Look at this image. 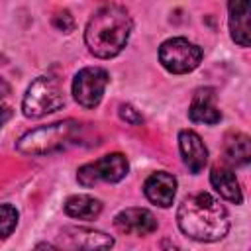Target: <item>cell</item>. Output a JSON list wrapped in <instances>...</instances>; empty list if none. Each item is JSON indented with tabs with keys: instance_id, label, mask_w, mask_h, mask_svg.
Returning <instances> with one entry per match:
<instances>
[{
	"instance_id": "cell-21",
	"label": "cell",
	"mask_w": 251,
	"mask_h": 251,
	"mask_svg": "<svg viewBox=\"0 0 251 251\" xmlns=\"http://www.w3.org/2000/svg\"><path fill=\"white\" fill-rule=\"evenodd\" d=\"M33 251H59L57 247H53L51 243H37Z\"/></svg>"
},
{
	"instance_id": "cell-7",
	"label": "cell",
	"mask_w": 251,
	"mask_h": 251,
	"mask_svg": "<svg viewBox=\"0 0 251 251\" xmlns=\"http://www.w3.org/2000/svg\"><path fill=\"white\" fill-rule=\"evenodd\" d=\"M108 73L102 67H84L73 78V96L82 108H96L108 86Z\"/></svg>"
},
{
	"instance_id": "cell-2",
	"label": "cell",
	"mask_w": 251,
	"mask_h": 251,
	"mask_svg": "<svg viewBox=\"0 0 251 251\" xmlns=\"http://www.w3.org/2000/svg\"><path fill=\"white\" fill-rule=\"evenodd\" d=\"M133 22L120 4H106L92 14L84 29V43L98 59H112L127 45Z\"/></svg>"
},
{
	"instance_id": "cell-6",
	"label": "cell",
	"mask_w": 251,
	"mask_h": 251,
	"mask_svg": "<svg viewBox=\"0 0 251 251\" xmlns=\"http://www.w3.org/2000/svg\"><path fill=\"white\" fill-rule=\"evenodd\" d=\"M127 169H129L127 159L122 153H110V155L100 157L94 163L82 165L78 169V173H76V178H78V182L82 186L90 188V186H94L100 180H104V182H118V180H122L127 175Z\"/></svg>"
},
{
	"instance_id": "cell-3",
	"label": "cell",
	"mask_w": 251,
	"mask_h": 251,
	"mask_svg": "<svg viewBox=\"0 0 251 251\" xmlns=\"http://www.w3.org/2000/svg\"><path fill=\"white\" fill-rule=\"evenodd\" d=\"M78 131V124L75 120L55 122L49 126H39L27 133H24L16 147L24 155H49L61 149H67Z\"/></svg>"
},
{
	"instance_id": "cell-11",
	"label": "cell",
	"mask_w": 251,
	"mask_h": 251,
	"mask_svg": "<svg viewBox=\"0 0 251 251\" xmlns=\"http://www.w3.org/2000/svg\"><path fill=\"white\" fill-rule=\"evenodd\" d=\"M143 190H145V196L149 202H153L161 208H169V206H173V200L176 194V178L165 171L153 173L145 180Z\"/></svg>"
},
{
	"instance_id": "cell-17",
	"label": "cell",
	"mask_w": 251,
	"mask_h": 251,
	"mask_svg": "<svg viewBox=\"0 0 251 251\" xmlns=\"http://www.w3.org/2000/svg\"><path fill=\"white\" fill-rule=\"evenodd\" d=\"M18 226V210L10 204H0V239L12 235Z\"/></svg>"
},
{
	"instance_id": "cell-18",
	"label": "cell",
	"mask_w": 251,
	"mask_h": 251,
	"mask_svg": "<svg viewBox=\"0 0 251 251\" xmlns=\"http://www.w3.org/2000/svg\"><path fill=\"white\" fill-rule=\"evenodd\" d=\"M53 25L59 29V31H65V33H71L73 29H75V18L71 16V12L69 10H61V12H57L55 16H53Z\"/></svg>"
},
{
	"instance_id": "cell-1",
	"label": "cell",
	"mask_w": 251,
	"mask_h": 251,
	"mask_svg": "<svg viewBox=\"0 0 251 251\" xmlns=\"http://www.w3.org/2000/svg\"><path fill=\"white\" fill-rule=\"evenodd\" d=\"M176 222L184 235L204 243L222 239L229 229L227 210L208 192L186 196L176 210Z\"/></svg>"
},
{
	"instance_id": "cell-16",
	"label": "cell",
	"mask_w": 251,
	"mask_h": 251,
	"mask_svg": "<svg viewBox=\"0 0 251 251\" xmlns=\"http://www.w3.org/2000/svg\"><path fill=\"white\" fill-rule=\"evenodd\" d=\"M226 157L231 165L235 167H245L251 161V147H249V137L245 133H229L226 137Z\"/></svg>"
},
{
	"instance_id": "cell-13",
	"label": "cell",
	"mask_w": 251,
	"mask_h": 251,
	"mask_svg": "<svg viewBox=\"0 0 251 251\" xmlns=\"http://www.w3.org/2000/svg\"><path fill=\"white\" fill-rule=\"evenodd\" d=\"M227 10H229L231 39L241 47H249V33H251V24H249L251 16H249V12H251V4L249 2H229Z\"/></svg>"
},
{
	"instance_id": "cell-5",
	"label": "cell",
	"mask_w": 251,
	"mask_h": 251,
	"mask_svg": "<svg viewBox=\"0 0 251 251\" xmlns=\"http://www.w3.org/2000/svg\"><path fill=\"white\" fill-rule=\"evenodd\" d=\"M159 61L161 65L173 75H184L194 71L202 61V49L184 39V37H171L161 43L159 47Z\"/></svg>"
},
{
	"instance_id": "cell-9",
	"label": "cell",
	"mask_w": 251,
	"mask_h": 251,
	"mask_svg": "<svg viewBox=\"0 0 251 251\" xmlns=\"http://www.w3.org/2000/svg\"><path fill=\"white\" fill-rule=\"evenodd\" d=\"M178 149L184 165L192 175H198L208 165V149L202 137L192 129H182L178 133Z\"/></svg>"
},
{
	"instance_id": "cell-4",
	"label": "cell",
	"mask_w": 251,
	"mask_h": 251,
	"mask_svg": "<svg viewBox=\"0 0 251 251\" xmlns=\"http://www.w3.org/2000/svg\"><path fill=\"white\" fill-rule=\"evenodd\" d=\"M65 106V96L59 82L51 76H37L25 90L22 112L27 118H41Z\"/></svg>"
},
{
	"instance_id": "cell-12",
	"label": "cell",
	"mask_w": 251,
	"mask_h": 251,
	"mask_svg": "<svg viewBox=\"0 0 251 251\" xmlns=\"http://www.w3.org/2000/svg\"><path fill=\"white\" fill-rule=\"evenodd\" d=\"M65 233L78 251H110L114 245L112 235L90 227H67Z\"/></svg>"
},
{
	"instance_id": "cell-15",
	"label": "cell",
	"mask_w": 251,
	"mask_h": 251,
	"mask_svg": "<svg viewBox=\"0 0 251 251\" xmlns=\"http://www.w3.org/2000/svg\"><path fill=\"white\" fill-rule=\"evenodd\" d=\"M65 212L76 220H94L102 212V202L88 194H75L65 200Z\"/></svg>"
},
{
	"instance_id": "cell-14",
	"label": "cell",
	"mask_w": 251,
	"mask_h": 251,
	"mask_svg": "<svg viewBox=\"0 0 251 251\" xmlns=\"http://www.w3.org/2000/svg\"><path fill=\"white\" fill-rule=\"evenodd\" d=\"M210 182L212 186L216 188V192L233 202V204H241L243 200V194H241V188H239V182L233 175V171L226 165H214L212 167V173H210Z\"/></svg>"
},
{
	"instance_id": "cell-19",
	"label": "cell",
	"mask_w": 251,
	"mask_h": 251,
	"mask_svg": "<svg viewBox=\"0 0 251 251\" xmlns=\"http://www.w3.org/2000/svg\"><path fill=\"white\" fill-rule=\"evenodd\" d=\"M120 118H122L124 122H127V124H131V126H139V124L143 122L141 114H139L131 104H122V106H120Z\"/></svg>"
},
{
	"instance_id": "cell-20",
	"label": "cell",
	"mask_w": 251,
	"mask_h": 251,
	"mask_svg": "<svg viewBox=\"0 0 251 251\" xmlns=\"http://www.w3.org/2000/svg\"><path fill=\"white\" fill-rule=\"evenodd\" d=\"M12 114H14V110H12L8 104H2V102H0V129L6 126V122L12 118Z\"/></svg>"
},
{
	"instance_id": "cell-22",
	"label": "cell",
	"mask_w": 251,
	"mask_h": 251,
	"mask_svg": "<svg viewBox=\"0 0 251 251\" xmlns=\"http://www.w3.org/2000/svg\"><path fill=\"white\" fill-rule=\"evenodd\" d=\"M10 92V86H8V82L4 80V78H0V96H6Z\"/></svg>"
},
{
	"instance_id": "cell-8",
	"label": "cell",
	"mask_w": 251,
	"mask_h": 251,
	"mask_svg": "<svg viewBox=\"0 0 251 251\" xmlns=\"http://www.w3.org/2000/svg\"><path fill=\"white\" fill-rule=\"evenodd\" d=\"M188 118L196 124L214 126L222 120V112L218 108V98L214 88H198L188 106Z\"/></svg>"
},
{
	"instance_id": "cell-10",
	"label": "cell",
	"mask_w": 251,
	"mask_h": 251,
	"mask_svg": "<svg viewBox=\"0 0 251 251\" xmlns=\"http://www.w3.org/2000/svg\"><path fill=\"white\" fill-rule=\"evenodd\" d=\"M114 224L120 231L131 235H147L157 229L155 216L145 208H126L114 218Z\"/></svg>"
}]
</instances>
